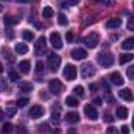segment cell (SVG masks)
Returning a JSON list of instances; mask_svg holds the SVG:
<instances>
[{
	"mask_svg": "<svg viewBox=\"0 0 134 134\" xmlns=\"http://www.w3.org/2000/svg\"><path fill=\"white\" fill-rule=\"evenodd\" d=\"M97 61H98V64L101 67H111L114 64V56L111 55V53H100L98 55V58H97Z\"/></svg>",
	"mask_w": 134,
	"mask_h": 134,
	"instance_id": "obj_1",
	"label": "cell"
},
{
	"mask_svg": "<svg viewBox=\"0 0 134 134\" xmlns=\"http://www.w3.org/2000/svg\"><path fill=\"white\" fill-rule=\"evenodd\" d=\"M34 52H36V55H45L47 53V39L44 36H41L34 42Z\"/></svg>",
	"mask_w": 134,
	"mask_h": 134,
	"instance_id": "obj_2",
	"label": "cell"
},
{
	"mask_svg": "<svg viewBox=\"0 0 134 134\" xmlns=\"http://www.w3.org/2000/svg\"><path fill=\"white\" fill-rule=\"evenodd\" d=\"M98 42H100L98 33H89L84 37V44H86V47H89V48H95V47L98 45Z\"/></svg>",
	"mask_w": 134,
	"mask_h": 134,
	"instance_id": "obj_3",
	"label": "cell"
},
{
	"mask_svg": "<svg viewBox=\"0 0 134 134\" xmlns=\"http://www.w3.org/2000/svg\"><path fill=\"white\" fill-rule=\"evenodd\" d=\"M63 76L66 78L67 81H73L76 78V67L73 64H67L64 67V70H63Z\"/></svg>",
	"mask_w": 134,
	"mask_h": 134,
	"instance_id": "obj_4",
	"label": "cell"
},
{
	"mask_svg": "<svg viewBox=\"0 0 134 134\" xmlns=\"http://www.w3.org/2000/svg\"><path fill=\"white\" fill-rule=\"evenodd\" d=\"M48 89H50V92L52 94H55V95H59L61 92H63V84H61V81L59 80H52L50 83H48Z\"/></svg>",
	"mask_w": 134,
	"mask_h": 134,
	"instance_id": "obj_5",
	"label": "cell"
},
{
	"mask_svg": "<svg viewBox=\"0 0 134 134\" xmlns=\"http://www.w3.org/2000/svg\"><path fill=\"white\" fill-rule=\"evenodd\" d=\"M84 114H86V117H87L89 120H97V119H98V111H97V108L92 106V104H86V106H84Z\"/></svg>",
	"mask_w": 134,
	"mask_h": 134,
	"instance_id": "obj_6",
	"label": "cell"
},
{
	"mask_svg": "<svg viewBox=\"0 0 134 134\" xmlns=\"http://www.w3.org/2000/svg\"><path fill=\"white\" fill-rule=\"evenodd\" d=\"M47 64H48V67H50L53 72H56V70L59 69V66H61V58H59L58 55H50L48 59H47Z\"/></svg>",
	"mask_w": 134,
	"mask_h": 134,
	"instance_id": "obj_7",
	"label": "cell"
},
{
	"mask_svg": "<svg viewBox=\"0 0 134 134\" xmlns=\"http://www.w3.org/2000/svg\"><path fill=\"white\" fill-rule=\"evenodd\" d=\"M94 75H95V67L92 66V64H84V66L81 67V76L84 80L92 78Z\"/></svg>",
	"mask_w": 134,
	"mask_h": 134,
	"instance_id": "obj_8",
	"label": "cell"
},
{
	"mask_svg": "<svg viewBox=\"0 0 134 134\" xmlns=\"http://www.w3.org/2000/svg\"><path fill=\"white\" fill-rule=\"evenodd\" d=\"M44 108L41 106V104H33L31 108H30V117L31 119H39V117H42L44 115Z\"/></svg>",
	"mask_w": 134,
	"mask_h": 134,
	"instance_id": "obj_9",
	"label": "cell"
},
{
	"mask_svg": "<svg viewBox=\"0 0 134 134\" xmlns=\"http://www.w3.org/2000/svg\"><path fill=\"white\" fill-rule=\"evenodd\" d=\"M50 42H52V45H53V48H56V50H59V48H63V41H61V34L59 33H53L50 34Z\"/></svg>",
	"mask_w": 134,
	"mask_h": 134,
	"instance_id": "obj_10",
	"label": "cell"
},
{
	"mask_svg": "<svg viewBox=\"0 0 134 134\" xmlns=\"http://www.w3.org/2000/svg\"><path fill=\"white\" fill-rule=\"evenodd\" d=\"M72 58L80 61V59H86L87 58V52L84 48H73L72 50Z\"/></svg>",
	"mask_w": 134,
	"mask_h": 134,
	"instance_id": "obj_11",
	"label": "cell"
},
{
	"mask_svg": "<svg viewBox=\"0 0 134 134\" xmlns=\"http://www.w3.org/2000/svg\"><path fill=\"white\" fill-rule=\"evenodd\" d=\"M109 80H111L112 84H115V86H123V83H125L123 76H122L119 72H112V73L109 75Z\"/></svg>",
	"mask_w": 134,
	"mask_h": 134,
	"instance_id": "obj_12",
	"label": "cell"
},
{
	"mask_svg": "<svg viewBox=\"0 0 134 134\" xmlns=\"http://www.w3.org/2000/svg\"><path fill=\"white\" fill-rule=\"evenodd\" d=\"M120 25H122V19H120V17H112V19H109V20L106 22V27H108L109 30L119 28Z\"/></svg>",
	"mask_w": 134,
	"mask_h": 134,
	"instance_id": "obj_13",
	"label": "cell"
},
{
	"mask_svg": "<svg viewBox=\"0 0 134 134\" xmlns=\"http://www.w3.org/2000/svg\"><path fill=\"white\" fill-rule=\"evenodd\" d=\"M119 97H120L122 100H125V101H133L134 100V95H133V92H131L130 89H122V91L119 92Z\"/></svg>",
	"mask_w": 134,
	"mask_h": 134,
	"instance_id": "obj_14",
	"label": "cell"
},
{
	"mask_svg": "<svg viewBox=\"0 0 134 134\" xmlns=\"http://www.w3.org/2000/svg\"><path fill=\"white\" fill-rule=\"evenodd\" d=\"M42 75H44V64L39 61L36 64V76H34V80L36 81H42Z\"/></svg>",
	"mask_w": 134,
	"mask_h": 134,
	"instance_id": "obj_15",
	"label": "cell"
},
{
	"mask_svg": "<svg viewBox=\"0 0 134 134\" xmlns=\"http://www.w3.org/2000/svg\"><path fill=\"white\" fill-rule=\"evenodd\" d=\"M14 52H16L17 55H25V53L28 52V47H27V44H24V42H19V44H16V47H14Z\"/></svg>",
	"mask_w": 134,
	"mask_h": 134,
	"instance_id": "obj_16",
	"label": "cell"
},
{
	"mask_svg": "<svg viewBox=\"0 0 134 134\" xmlns=\"http://www.w3.org/2000/svg\"><path fill=\"white\" fill-rule=\"evenodd\" d=\"M115 115H117V119L125 120V119L128 117V109H126L125 106H119V108H117V111H115Z\"/></svg>",
	"mask_w": 134,
	"mask_h": 134,
	"instance_id": "obj_17",
	"label": "cell"
},
{
	"mask_svg": "<svg viewBox=\"0 0 134 134\" xmlns=\"http://www.w3.org/2000/svg\"><path fill=\"white\" fill-rule=\"evenodd\" d=\"M30 67H31L30 61L24 59V61L19 63V72H20V73H28V72H30Z\"/></svg>",
	"mask_w": 134,
	"mask_h": 134,
	"instance_id": "obj_18",
	"label": "cell"
},
{
	"mask_svg": "<svg viewBox=\"0 0 134 134\" xmlns=\"http://www.w3.org/2000/svg\"><path fill=\"white\" fill-rule=\"evenodd\" d=\"M66 120L69 123H78L80 122V114H76V112H67Z\"/></svg>",
	"mask_w": 134,
	"mask_h": 134,
	"instance_id": "obj_19",
	"label": "cell"
},
{
	"mask_svg": "<svg viewBox=\"0 0 134 134\" xmlns=\"http://www.w3.org/2000/svg\"><path fill=\"white\" fill-rule=\"evenodd\" d=\"M122 48L123 50H133L134 48V37H128L122 42Z\"/></svg>",
	"mask_w": 134,
	"mask_h": 134,
	"instance_id": "obj_20",
	"label": "cell"
},
{
	"mask_svg": "<svg viewBox=\"0 0 134 134\" xmlns=\"http://www.w3.org/2000/svg\"><path fill=\"white\" fill-rule=\"evenodd\" d=\"M3 22H5V25L11 27V25H16V24H19V17H16V16H6V17L3 19Z\"/></svg>",
	"mask_w": 134,
	"mask_h": 134,
	"instance_id": "obj_21",
	"label": "cell"
},
{
	"mask_svg": "<svg viewBox=\"0 0 134 134\" xmlns=\"http://www.w3.org/2000/svg\"><path fill=\"white\" fill-rule=\"evenodd\" d=\"M2 55H3V58H5L8 63H13V61H14V55L11 53V50H9V48H6V47H5V48H2Z\"/></svg>",
	"mask_w": 134,
	"mask_h": 134,
	"instance_id": "obj_22",
	"label": "cell"
},
{
	"mask_svg": "<svg viewBox=\"0 0 134 134\" xmlns=\"http://www.w3.org/2000/svg\"><path fill=\"white\" fill-rule=\"evenodd\" d=\"M134 59V55H131V53H126V55H122L120 58H119V63L123 66V64H126V63H130V61H133Z\"/></svg>",
	"mask_w": 134,
	"mask_h": 134,
	"instance_id": "obj_23",
	"label": "cell"
},
{
	"mask_svg": "<svg viewBox=\"0 0 134 134\" xmlns=\"http://www.w3.org/2000/svg\"><path fill=\"white\" fill-rule=\"evenodd\" d=\"M19 89L22 92H31L33 91V84L31 83H19Z\"/></svg>",
	"mask_w": 134,
	"mask_h": 134,
	"instance_id": "obj_24",
	"label": "cell"
},
{
	"mask_svg": "<svg viewBox=\"0 0 134 134\" xmlns=\"http://www.w3.org/2000/svg\"><path fill=\"white\" fill-rule=\"evenodd\" d=\"M73 94H75V97L83 98V97H84V87H83V86H75V87H73Z\"/></svg>",
	"mask_w": 134,
	"mask_h": 134,
	"instance_id": "obj_25",
	"label": "cell"
},
{
	"mask_svg": "<svg viewBox=\"0 0 134 134\" xmlns=\"http://www.w3.org/2000/svg\"><path fill=\"white\" fill-rule=\"evenodd\" d=\"M59 117H61V114H59V108H58L56 111L53 109V111H52V122H53V123H59V120H61Z\"/></svg>",
	"mask_w": 134,
	"mask_h": 134,
	"instance_id": "obj_26",
	"label": "cell"
},
{
	"mask_svg": "<svg viewBox=\"0 0 134 134\" xmlns=\"http://www.w3.org/2000/svg\"><path fill=\"white\" fill-rule=\"evenodd\" d=\"M42 17H53V9H52V6H45L44 9H42Z\"/></svg>",
	"mask_w": 134,
	"mask_h": 134,
	"instance_id": "obj_27",
	"label": "cell"
},
{
	"mask_svg": "<svg viewBox=\"0 0 134 134\" xmlns=\"http://www.w3.org/2000/svg\"><path fill=\"white\" fill-rule=\"evenodd\" d=\"M13 130H14V128H13L11 123H5V125L2 126V133L3 134H11L13 133Z\"/></svg>",
	"mask_w": 134,
	"mask_h": 134,
	"instance_id": "obj_28",
	"label": "cell"
},
{
	"mask_svg": "<svg viewBox=\"0 0 134 134\" xmlns=\"http://www.w3.org/2000/svg\"><path fill=\"white\" fill-rule=\"evenodd\" d=\"M22 37H24V41L30 42V41H33L34 39V33L33 31H24V33H22Z\"/></svg>",
	"mask_w": 134,
	"mask_h": 134,
	"instance_id": "obj_29",
	"label": "cell"
},
{
	"mask_svg": "<svg viewBox=\"0 0 134 134\" xmlns=\"http://www.w3.org/2000/svg\"><path fill=\"white\" fill-rule=\"evenodd\" d=\"M66 104H67V106L75 108V106H78V100H76L75 97H67V98H66Z\"/></svg>",
	"mask_w": 134,
	"mask_h": 134,
	"instance_id": "obj_30",
	"label": "cell"
},
{
	"mask_svg": "<svg viewBox=\"0 0 134 134\" xmlns=\"http://www.w3.org/2000/svg\"><path fill=\"white\" fill-rule=\"evenodd\" d=\"M28 103H30V100H28V98H20V100H17L16 106H17V108H25Z\"/></svg>",
	"mask_w": 134,
	"mask_h": 134,
	"instance_id": "obj_31",
	"label": "cell"
},
{
	"mask_svg": "<svg viewBox=\"0 0 134 134\" xmlns=\"http://www.w3.org/2000/svg\"><path fill=\"white\" fill-rule=\"evenodd\" d=\"M58 24H59V25H67V17H66V14H63V13H61V14L58 16Z\"/></svg>",
	"mask_w": 134,
	"mask_h": 134,
	"instance_id": "obj_32",
	"label": "cell"
},
{
	"mask_svg": "<svg viewBox=\"0 0 134 134\" xmlns=\"http://www.w3.org/2000/svg\"><path fill=\"white\" fill-rule=\"evenodd\" d=\"M9 78H11L13 81H17V80H20L19 73H17V72H14V70H11V72H9Z\"/></svg>",
	"mask_w": 134,
	"mask_h": 134,
	"instance_id": "obj_33",
	"label": "cell"
},
{
	"mask_svg": "<svg viewBox=\"0 0 134 134\" xmlns=\"http://www.w3.org/2000/svg\"><path fill=\"white\" fill-rule=\"evenodd\" d=\"M103 122H106V123H112V122H114V117H112L111 114H104V115H103Z\"/></svg>",
	"mask_w": 134,
	"mask_h": 134,
	"instance_id": "obj_34",
	"label": "cell"
},
{
	"mask_svg": "<svg viewBox=\"0 0 134 134\" xmlns=\"http://www.w3.org/2000/svg\"><path fill=\"white\" fill-rule=\"evenodd\" d=\"M8 89V84H6V81L3 80V78H0V92H5Z\"/></svg>",
	"mask_w": 134,
	"mask_h": 134,
	"instance_id": "obj_35",
	"label": "cell"
},
{
	"mask_svg": "<svg viewBox=\"0 0 134 134\" xmlns=\"http://www.w3.org/2000/svg\"><path fill=\"white\" fill-rule=\"evenodd\" d=\"M128 30H133L134 31V16L128 17Z\"/></svg>",
	"mask_w": 134,
	"mask_h": 134,
	"instance_id": "obj_36",
	"label": "cell"
},
{
	"mask_svg": "<svg viewBox=\"0 0 134 134\" xmlns=\"http://www.w3.org/2000/svg\"><path fill=\"white\" fill-rule=\"evenodd\" d=\"M126 75H128L131 80H134V66H130L126 69Z\"/></svg>",
	"mask_w": 134,
	"mask_h": 134,
	"instance_id": "obj_37",
	"label": "cell"
},
{
	"mask_svg": "<svg viewBox=\"0 0 134 134\" xmlns=\"http://www.w3.org/2000/svg\"><path fill=\"white\" fill-rule=\"evenodd\" d=\"M16 109H17V106H16V104H14V106H11V108H8L6 115H9V117H11V115H14V114H16Z\"/></svg>",
	"mask_w": 134,
	"mask_h": 134,
	"instance_id": "obj_38",
	"label": "cell"
},
{
	"mask_svg": "<svg viewBox=\"0 0 134 134\" xmlns=\"http://www.w3.org/2000/svg\"><path fill=\"white\" fill-rule=\"evenodd\" d=\"M106 134H120V131H119L117 128H114V126H109V128L106 130Z\"/></svg>",
	"mask_w": 134,
	"mask_h": 134,
	"instance_id": "obj_39",
	"label": "cell"
},
{
	"mask_svg": "<svg viewBox=\"0 0 134 134\" xmlns=\"http://www.w3.org/2000/svg\"><path fill=\"white\" fill-rule=\"evenodd\" d=\"M17 134H28V130L25 126H19L17 128Z\"/></svg>",
	"mask_w": 134,
	"mask_h": 134,
	"instance_id": "obj_40",
	"label": "cell"
},
{
	"mask_svg": "<svg viewBox=\"0 0 134 134\" xmlns=\"http://www.w3.org/2000/svg\"><path fill=\"white\" fill-rule=\"evenodd\" d=\"M120 133H122V134H128V133H130V126H126V125H123V126L120 128Z\"/></svg>",
	"mask_w": 134,
	"mask_h": 134,
	"instance_id": "obj_41",
	"label": "cell"
},
{
	"mask_svg": "<svg viewBox=\"0 0 134 134\" xmlns=\"http://www.w3.org/2000/svg\"><path fill=\"white\" fill-rule=\"evenodd\" d=\"M66 39H67V42H72V41H73V33L69 31V33L66 34Z\"/></svg>",
	"mask_w": 134,
	"mask_h": 134,
	"instance_id": "obj_42",
	"label": "cell"
},
{
	"mask_svg": "<svg viewBox=\"0 0 134 134\" xmlns=\"http://www.w3.org/2000/svg\"><path fill=\"white\" fill-rule=\"evenodd\" d=\"M6 36H8V39H13L14 37V31L13 30H6Z\"/></svg>",
	"mask_w": 134,
	"mask_h": 134,
	"instance_id": "obj_43",
	"label": "cell"
},
{
	"mask_svg": "<svg viewBox=\"0 0 134 134\" xmlns=\"http://www.w3.org/2000/svg\"><path fill=\"white\" fill-rule=\"evenodd\" d=\"M103 3H104L106 6H112V5H114V0H103Z\"/></svg>",
	"mask_w": 134,
	"mask_h": 134,
	"instance_id": "obj_44",
	"label": "cell"
},
{
	"mask_svg": "<svg viewBox=\"0 0 134 134\" xmlns=\"http://www.w3.org/2000/svg\"><path fill=\"white\" fill-rule=\"evenodd\" d=\"M89 89H91V91H94V92H95V91H97V89H98V86H97V84H92V83H91V84H89Z\"/></svg>",
	"mask_w": 134,
	"mask_h": 134,
	"instance_id": "obj_45",
	"label": "cell"
},
{
	"mask_svg": "<svg viewBox=\"0 0 134 134\" xmlns=\"http://www.w3.org/2000/svg\"><path fill=\"white\" fill-rule=\"evenodd\" d=\"M81 0H69V5H72V6H75V5H78Z\"/></svg>",
	"mask_w": 134,
	"mask_h": 134,
	"instance_id": "obj_46",
	"label": "cell"
},
{
	"mask_svg": "<svg viewBox=\"0 0 134 134\" xmlns=\"http://www.w3.org/2000/svg\"><path fill=\"white\" fill-rule=\"evenodd\" d=\"M39 97H41V98H44V100H47V98H48V95H47V94H44V91H41Z\"/></svg>",
	"mask_w": 134,
	"mask_h": 134,
	"instance_id": "obj_47",
	"label": "cell"
},
{
	"mask_svg": "<svg viewBox=\"0 0 134 134\" xmlns=\"http://www.w3.org/2000/svg\"><path fill=\"white\" fill-rule=\"evenodd\" d=\"M39 130H41V131H45V130H47V123H44V125H41V126H39Z\"/></svg>",
	"mask_w": 134,
	"mask_h": 134,
	"instance_id": "obj_48",
	"label": "cell"
},
{
	"mask_svg": "<svg viewBox=\"0 0 134 134\" xmlns=\"http://www.w3.org/2000/svg\"><path fill=\"white\" fill-rule=\"evenodd\" d=\"M50 134H61V131H59V130H52Z\"/></svg>",
	"mask_w": 134,
	"mask_h": 134,
	"instance_id": "obj_49",
	"label": "cell"
},
{
	"mask_svg": "<svg viewBox=\"0 0 134 134\" xmlns=\"http://www.w3.org/2000/svg\"><path fill=\"white\" fill-rule=\"evenodd\" d=\"M94 103H95V104H101V98H95Z\"/></svg>",
	"mask_w": 134,
	"mask_h": 134,
	"instance_id": "obj_50",
	"label": "cell"
},
{
	"mask_svg": "<svg viewBox=\"0 0 134 134\" xmlns=\"http://www.w3.org/2000/svg\"><path fill=\"white\" fill-rule=\"evenodd\" d=\"M106 100L109 101V103H114V98H112V97H111V95H108V98H106Z\"/></svg>",
	"mask_w": 134,
	"mask_h": 134,
	"instance_id": "obj_51",
	"label": "cell"
},
{
	"mask_svg": "<svg viewBox=\"0 0 134 134\" xmlns=\"http://www.w3.org/2000/svg\"><path fill=\"white\" fill-rule=\"evenodd\" d=\"M69 134H76V131H75V128H72V130H69Z\"/></svg>",
	"mask_w": 134,
	"mask_h": 134,
	"instance_id": "obj_52",
	"label": "cell"
},
{
	"mask_svg": "<svg viewBox=\"0 0 134 134\" xmlns=\"http://www.w3.org/2000/svg\"><path fill=\"white\" fill-rule=\"evenodd\" d=\"M17 2H20V3H27V2H30V0H17Z\"/></svg>",
	"mask_w": 134,
	"mask_h": 134,
	"instance_id": "obj_53",
	"label": "cell"
},
{
	"mask_svg": "<svg viewBox=\"0 0 134 134\" xmlns=\"http://www.w3.org/2000/svg\"><path fill=\"white\" fill-rule=\"evenodd\" d=\"M2 117H3V111L0 109V120H2Z\"/></svg>",
	"mask_w": 134,
	"mask_h": 134,
	"instance_id": "obj_54",
	"label": "cell"
},
{
	"mask_svg": "<svg viewBox=\"0 0 134 134\" xmlns=\"http://www.w3.org/2000/svg\"><path fill=\"white\" fill-rule=\"evenodd\" d=\"M3 72V66H2V63H0V73Z\"/></svg>",
	"mask_w": 134,
	"mask_h": 134,
	"instance_id": "obj_55",
	"label": "cell"
},
{
	"mask_svg": "<svg viewBox=\"0 0 134 134\" xmlns=\"http://www.w3.org/2000/svg\"><path fill=\"white\" fill-rule=\"evenodd\" d=\"M2 9H3V6H2V5H0V13H2Z\"/></svg>",
	"mask_w": 134,
	"mask_h": 134,
	"instance_id": "obj_56",
	"label": "cell"
},
{
	"mask_svg": "<svg viewBox=\"0 0 134 134\" xmlns=\"http://www.w3.org/2000/svg\"><path fill=\"white\" fill-rule=\"evenodd\" d=\"M133 130H134V117H133Z\"/></svg>",
	"mask_w": 134,
	"mask_h": 134,
	"instance_id": "obj_57",
	"label": "cell"
},
{
	"mask_svg": "<svg viewBox=\"0 0 134 134\" xmlns=\"http://www.w3.org/2000/svg\"><path fill=\"white\" fill-rule=\"evenodd\" d=\"M92 2H98V0H92Z\"/></svg>",
	"mask_w": 134,
	"mask_h": 134,
	"instance_id": "obj_58",
	"label": "cell"
},
{
	"mask_svg": "<svg viewBox=\"0 0 134 134\" xmlns=\"http://www.w3.org/2000/svg\"><path fill=\"white\" fill-rule=\"evenodd\" d=\"M133 6H134V2H133Z\"/></svg>",
	"mask_w": 134,
	"mask_h": 134,
	"instance_id": "obj_59",
	"label": "cell"
},
{
	"mask_svg": "<svg viewBox=\"0 0 134 134\" xmlns=\"http://www.w3.org/2000/svg\"><path fill=\"white\" fill-rule=\"evenodd\" d=\"M5 2H8V0H5Z\"/></svg>",
	"mask_w": 134,
	"mask_h": 134,
	"instance_id": "obj_60",
	"label": "cell"
}]
</instances>
